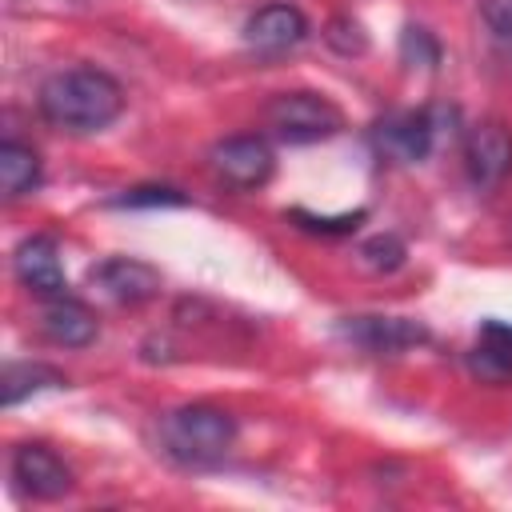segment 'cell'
I'll return each mask as SVG.
<instances>
[{
	"label": "cell",
	"instance_id": "obj_1",
	"mask_svg": "<svg viewBox=\"0 0 512 512\" xmlns=\"http://www.w3.org/2000/svg\"><path fill=\"white\" fill-rule=\"evenodd\" d=\"M40 112L68 132H100L124 112V88L100 68H64L44 80Z\"/></svg>",
	"mask_w": 512,
	"mask_h": 512
},
{
	"label": "cell",
	"instance_id": "obj_2",
	"mask_svg": "<svg viewBox=\"0 0 512 512\" xmlns=\"http://www.w3.org/2000/svg\"><path fill=\"white\" fill-rule=\"evenodd\" d=\"M160 444L180 464H212L236 444V420L216 404H184L160 420Z\"/></svg>",
	"mask_w": 512,
	"mask_h": 512
},
{
	"label": "cell",
	"instance_id": "obj_3",
	"mask_svg": "<svg viewBox=\"0 0 512 512\" xmlns=\"http://www.w3.org/2000/svg\"><path fill=\"white\" fill-rule=\"evenodd\" d=\"M264 124L284 144H316L344 128V112L320 92H280L268 100Z\"/></svg>",
	"mask_w": 512,
	"mask_h": 512
},
{
	"label": "cell",
	"instance_id": "obj_4",
	"mask_svg": "<svg viewBox=\"0 0 512 512\" xmlns=\"http://www.w3.org/2000/svg\"><path fill=\"white\" fill-rule=\"evenodd\" d=\"M336 332H340V340H348V344H356L360 352H372V356H400V352L420 348V344L432 340V332L420 320H412V316H380V312L344 316L336 324Z\"/></svg>",
	"mask_w": 512,
	"mask_h": 512
},
{
	"label": "cell",
	"instance_id": "obj_5",
	"mask_svg": "<svg viewBox=\"0 0 512 512\" xmlns=\"http://www.w3.org/2000/svg\"><path fill=\"white\" fill-rule=\"evenodd\" d=\"M208 160H212L216 180H224L228 188H240V192L268 184L272 164H276L272 160V148L260 136H228V140L212 144Z\"/></svg>",
	"mask_w": 512,
	"mask_h": 512
},
{
	"label": "cell",
	"instance_id": "obj_6",
	"mask_svg": "<svg viewBox=\"0 0 512 512\" xmlns=\"http://www.w3.org/2000/svg\"><path fill=\"white\" fill-rule=\"evenodd\" d=\"M464 168L476 188H496L512 172V128L500 120H484L464 140Z\"/></svg>",
	"mask_w": 512,
	"mask_h": 512
},
{
	"label": "cell",
	"instance_id": "obj_7",
	"mask_svg": "<svg viewBox=\"0 0 512 512\" xmlns=\"http://www.w3.org/2000/svg\"><path fill=\"white\" fill-rule=\"evenodd\" d=\"M372 136H376V148H380L384 156H392V160H400V164H416V160H424V156L432 152V144H436V120H432L428 108H408V112L384 116V120L372 128Z\"/></svg>",
	"mask_w": 512,
	"mask_h": 512
},
{
	"label": "cell",
	"instance_id": "obj_8",
	"mask_svg": "<svg viewBox=\"0 0 512 512\" xmlns=\"http://www.w3.org/2000/svg\"><path fill=\"white\" fill-rule=\"evenodd\" d=\"M12 480L32 500H60L72 492V468L48 444H16L12 452Z\"/></svg>",
	"mask_w": 512,
	"mask_h": 512
},
{
	"label": "cell",
	"instance_id": "obj_9",
	"mask_svg": "<svg viewBox=\"0 0 512 512\" xmlns=\"http://www.w3.org/2000/svg\"><path fill=\"white\" fill-rule=\"evenodd\" d=\"M92 288H100L116 304H144L160 292V272L132 256H108L88 272Z\"/></svg>",
	"mask_w": 512,
	"mask_h": 512
},
{
	"label": "cell",
	"instance_id": "obj_10",
	"mask_svg": "<svg viewBox=\"0 0 512 512\" xmlns=\"http://www.w3.org/2000/svg\"><path fill=\"white\" fill-rule=\"evenodd\" d=\"M12 268H16V280L52 300V296H68V280H64V268H60V252H56V240L52 236H28L16 244L12 252Z\"/></svg>",
	"mask_w": 512,
	"mask_h": 512
},
{
	"label": "cell",
	"instance_id": "obj_11",
	"mask_svg": "<svg viewBox=\"0 0 512 512\" xmlns=\"http://www.w3.org/2000/svg\"><path fill=\"white\" fill-rule=\"evenodd\" d=\"M304 36H308V20H304V12L292 8V4H264V8L252 12L248 24H244L248 48L264 52V56L288 52V48H296Z\"/></svg>",
	"mask_w": 512,
	"mask_h": 512
},
{
	"label": "cell",
	"instance_id": "obj_12",
	"mask_svg": "<svg viewBox=\"0 0 512 512\" xmlns=\"http://www.w3.org/2000/svg\"><path fill=\"white\" fill-rule=\"evenodd\" d=\"M40 328L52 344H64V348H84L96 340V316L88 304L72 300V296H52L40 312Z\"/></svg>",
	"mask_w": 512,
	"mask_h": 512
},
{
	"label": "cell",
	"instance_id": "obj_13",
	"mask_svg": "<svg viewBox=\"0 0 512 512\" xmlns=\"http://www.w3.org/2000/svg\"><path fill=\"white\" fill-rule=\"evenodd\" d=\"M468 368L484 384H508L512 380V324L488 320L480 328L476 348L468 352Z\"/></svg>",
	"mask_w": 512,
	"mask_h": 512
},
{
	"label": "cell",
	"instance_id": "obj_14",
	"mask_svg": "<svg viewBox=\"0 0 512 512\" xmlns=\"http://www.w3.org/2000/svg\"><path fill=\"white\" fill-rule=\"evenodd\" d=\"M64 372L44 364V360H16L4 368V380H0V404L4 408H16L20 400L36 396V392H48V388H64Z\"/></svg>",
	"mask_w": 512,
	"mask_h": 512
},
{
	"label": "cell",
	"instance_id": "obj_15",
	"mask_svg": "<svg viewBox=\"0 0 512 512\" xmlns=\"http://www.w3.org/2000/svg\"><path fill=\"white\" fill-rule=\"evenodd\" d=\"M0 184H4L8 200L28 196L40 184V156H36V148H28L20 140H4L0 144Z\"/></svg>",
	"mask_w": 512,
	"mask_h": 512
},
{
	"label": "cell",
	"instance_id": "obj_16",
	"mask_svg": "<svg viewBox=\"0 0 512 512\" xmlns=\"http://www.w3.org/2000/svg\"><path fill=\"white\" fill-rule=\"evenodd\" d=\"M400 56H404V64L436 68V60H440V44H436V36H432L428 28L408 24V28H404V36H400Z\"/></svg>",
	"mask_w": 512,
	"mask_h": 512
},
{
	"label": "cell",
	"instance_id": "obj_17",
	"mask_svg": "<svg viewBox=\"0 0 512 512\" xmlns=\"http://www.w3.org/2000/svg\"><path fill=\"white\" fill-rule=\"evenodd\" d=\"M360 264L372 272H392L404 264V244L396 236H372L360 244Z\"/></svg>",
	"mask_w": 512,
	"mask_h": 512
},
{
	"label": "cell",
	"instance_id": "obj_18",
	"mask_svg": "<svg viewBox=\"0 0 512 512\" xmlns=\"http://www.w3.org/2000/svg\"><path fill=\"white\" fill-rule=\"evenodd\" d=\"M116 204H124V208H168V204H188V196L168 188V184H140V188H128Z\"/></svg>",
	"mask_w": 512,
	"mask_h": 512
},
{
	"label": "cell",
	"instance_id": "obj_19",
	"mask_svg": "<svg viewBox=\"0 0 512 512\" xmlns=\"http://www.w3.org/2000/svg\"><path fill=\"white\" fill-rule=\"evenodd\" d=\"M292 220H300V224H304V228H312V232H356V224L364 220V208L344 212V216H308L304 208H296V212H292Z\"/></svg>",
	"mask_w": 512,
	"mask_h": 512
},
{
	"label": "cell",
	"instance_id": "obj_20",
	"mask_svg": "<svg viewBox=\"0 0 512 512\" xmlns=\"http://www.w3.org/2000/svg\"><path fill=\"white\" fill-rule=\"evenodd\" d=\"M328 44L336 48V52H344V56H352V52H364V32H360V24L356 20H332L328 24Z\"/></svg>",
	"mask_w": 512,
	"mask_h": 512
},
{
	"label": "cell",
	"instance_id": "obj_21",
	"mask_svg": "<svg viewBox=\"0 0 512 512\" xmlns=\"http://www.w3.org/2000/svg\"><path fill=\"white\" fill-rule=\"evenodd\" d=\"M480 16L492 36L512 40V0H480Z\"/></svg>",
	"mask_w": 512,
	"mask_h": 512
}]
</instances>
